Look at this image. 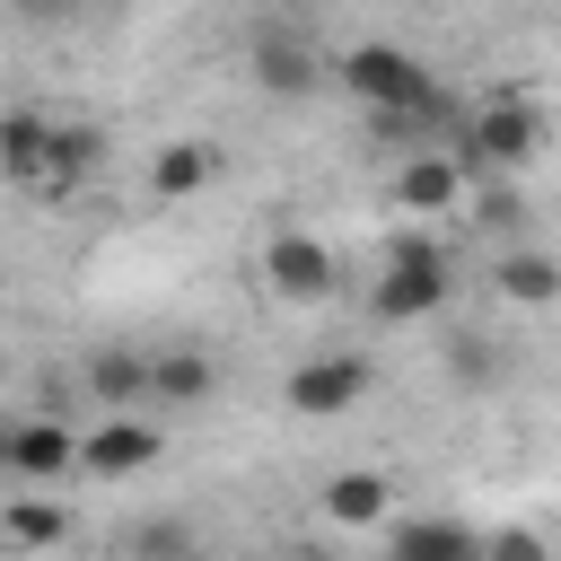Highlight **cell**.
<instances>
[{
    "label": "cell",
    "mask_w": 561,
    "mask_h": 561,
    "mask_svg": "<svg viewBox=\"0 0 561 561\" xmlns=\"http://www.w3.org/2000/svg\"><path fill=\"white\" fill-rule=\"evenodd\" d=\"M333 70H342V88H351L359 105H377L386 123H430V114H438V79H430L403 44H351Z\"/></svg>",
    "instance_id": "cell-1"
},
{
    "label": "cell",
    "mask_w": 561,
    "mask_h": 561,
    "mask_svg": "<svg viewBox=\"0 0 561 561\" xmlns=\"http://www.w3.org/2000/svg\"><path fill=\"white\" fill-rule=\"evenodd\" d=\"M447 298V254L421 237V228H403L394 245H386V280L368 289V307L386 316V324H412V316H430Z\"/></svg>",
    "instance_id": "cell-2"
},
{
    "label": "cell",
    "mask_w": 561,
    "mask_h": 561,
    "mask_svg": "<svg viewBox=\"0 0 561 561\" xmlns=\"http://www.w3.org/2000/svg\"><path fill=\"white\" fill-rule=\"evenodd\" d=\"M359 394H368V359H359V351H324V359L289 368V412H307V421H333V412H351Z\"/></svg>",
    "instance_id": "cell-3"
},
{
    "label": "cell",
    "mask_w": 561,
    "mask_h": 561,
    "mask_svg": "<svg viewBox=\"0 0 561 561\" xmlns=\"http://www.w3.org/2000/svg\"><path fill=\"white\" fill-rule=\"evenodd\" d=\"M79 465H88V473H105V482H123V473H149V465H158V421H140V412H114V421H96V430L79 438Z\"/></svg>",
    "instance_id": "cell-4"
},
{
    "label": "cell",
    "mask_w": 561,
    "mask_h": 561,
    "mask_svg": "<svg viewBox=\"0 0 561 561\" xmlns=\"http://www.w3.org/2000/svg\"><path fill=\"white\" fill-rule=\"evenodd\" d=\"M465 167H482V175H508V167H526L535 158V114L526 105H482V123L465 131V149H456Z\"/></svg>",
    "instance_id": "cell-5"
},
{
    "label": "cell",
    "mask_w": 561,
    "mask_h": 561,
    "mask_svg": "<svg viewBox=\"0 0 561 561\" xmlns=\"http://www.w3.org/2000/svg\"><path fill=\"white\" fill-rule=\"evenodd\" d=\"M263 280H272L280 298H324V289H333V254H324L307 228H272V245H263Z\"/></svg>",
    "instance_id": "cell-6"
},
{
    "label": "cell",
    "mask_w": 561,
    "mask_h": 561,
    "mask_svg": "<svg viewBox=\"0 0 561 561\" xmlns=\"http://www.w3.org/2000/svg\"><path fill=\"white\" fill-rule=\"evenodd\" d=\"M79 465V438H70V421H53V412H35V421H9V473L18 482H61Z\"/></svg>",
    "instance_id": "cell-7"
},
{
    "label": "cell",
    "mask_w": 561,
    "mask_h": 561,
    "mask_svg": "<svg viewBox=\"0 0 561 561\" xmlns=\"http://www.w3.org/2000/svg\"><path fill=\"white\" fill-rule=\"evenodd\" d=\"M88 394H96L105 412H140V403H149V351L96 342V351H88Z\"/></svg>",
    "instance_id": "cell-8"
},
{
    "label": "cell",
    "mask_w": 561,
    "mask_h": 561,
    "mask_svg": "<svg viewBox=\"0 0 561 561\" xmlns=\"http://www.w3.org/2000/svg\"><path fill=\"white\" fill-rule=\"evenodd\" d=\"M465 193V158L456 149H421V158H403V175H394V202L403 210H447Z\"/></svg>",
    "instance_id": "cell-9"
},
{
    "label": "cell",
    "mask_w": 561,
    "mask_h": 561,
    "mask_svg": "<svg viewBox=\"0 0 561 561\" xmlns=\"http://www.w3.org/2000/svg\"><path fill=\"white\" fill-rule=\"evenodd\" d=\"M386 561H482V535L456 526V517H412V526H394Z\"/></svg>",
    "instance_id": "cell-10"
},
{
    "label": "cell",
    "mask_w": 561,
    "mask_h": 561,
    "mask_svg": "<svg viewBox=\"0 0 561 561\" xmlns=\"http://www.w3.org/2000/svg\"><path fill=\"white\" fill-rule=\"evenodd\" d=\"M210 351H193V342H167V351H149V394L158 403H202L210 394Z\"/></svg>",
    "instance_id": "cell-11"
},
{
    "label": "cell",
    "mask_w": 561,
    "mask_h": 561,
    "mask_svg": "<svg viewBox=\"0 0 561 561\" xmlns=\"http://www.w3.org/2000/svg\"><path fill=\"white\" fill-rule=\"evenodd\" d=\"M491 289H500V298H517V307H552V298H561V263H552V254H535V245H517V254H500V263H491Z\"/></svg>",
    "instance_id": "cell-12"
},
{
    "label": "cell",
    "mask_w": 561,
    "mask_h": 561,
    "mask_svg": "<svg viewBox=\"0 0 561 561\" xmlns=\"http://www.w3.org/2000/svg\"><path fill=\"white\" fill-rule=\"evenodd\" d=\"M254 79H263L272 96H307L324 70H316V53H307L298 35H263V44H254Z\"/></svg>",
    "instance_id": "cell-13"
},
{
    "label": "cell",
    "mask_w": 561,
    "mask_h": 561,
    "mask_svg": "<svg viewBox=\"0 0 561 561\" xmlns=\"http://www.w3.org/2000/svg\"><path fill=\"white\" fill-rule=\"evenodd\" d=\"M210 175H219V149H210V140H167V149H158V167H149V184H158L167 202L202 193Z\"/></svg>",
    "instance_id": "cell-14"
},
{
    "label": "cell",
    "mask_w": 561,
    "mask_h": 561,
    "mask_svg": "<svg viewBox=\"0 0 561 561\" xmlns=\"http://www.w3.org/2000/svg\"><path fill=\"white\" fill-rule=\"evenodd\" d=\"M53 158V123L44 114H0V175H44Z\"/></svg>",
    "instance_id": "cell-15"
},
{
    "label": "cell",
    "mask_w": 561,
    "mask_h": 561,
    "mask_svg": "<svg viewBox=\"0 0 561 561\" xmlns=\"http://www.w3.org/2000/svg\"><path fill=\"white\" fill-rule=\"evenodd\" d=\"M123 561H202V535L184 517H140L123 535Z\"/></svg>",
    "instance_id": "cell-16"
},
{
    "label": "cell",
    "mask_w": 561,
    "mask_h": 561,
    "mask_svg": "<svg viewBox=\"0 0 561 561\" xmlns=\"http://www.w3.org/2000/svg\"><path fill=\"white\" fill-rule=\"evenodd\" d=\"M61 535H70L61 500H9L0 508V543H61Z\"/></svg>",
    "instance_id": "cell-17"
},
{
    "label": "cell",
    "mask_w": 561,
    "mask_h": 561,
    "mask_svg": "<svg viewBox=\"0 0 561 561\" xmlns=\"http://www.w3.org/2000/svg\"><path fill=\"white\" fill-rule=\"evenodd\" d=\"M324 517H342V526L386 517V482H377V473H333V482H324Z\"/></svg>",
    "instance_id": "cell-18"
},
{
    "label": "cell",
    "mask_w": 561,
    "mask_h": 561,
    "mask_svg": "<svg viewBox=\"0 0 561 561\" xmlns=\"http://www.w3.org/2000/svg\"><path fill=\"white\" fill-rule=\"evenodd\" d=\"M96 158H105V140H96L88 123H53V158H44V175H53V184H70V175H88Z\"/></svg>",
    "instance_id": "cell-19"
},
{
    "label": "cell",
    "mask_w": 561,
    "mask_h": 561,
    "mask_svg": "<svg viewBox=\"0 0 561 561\" xmlns=\"http://www.w3.org/2000/svg\"><path fill=\"white\" fill-rule=\"evenodd\" d=\"M447 377L456 386H500V351L482 333H447Z\"/></svg>",
    "instance_id": "cell-20"
},
{
    "label": "cell",
    "mask_w": 561,
    "mask_h": 561,
    "mask_svg": "<svg viewBox=\"0 0 561 561\" xmlns=\"http://www.w3.org/2000/svg\"><path fill=\"white\" fill-rule=\"evenodd\" d=\"M482 561H552V552L535 526H500V535H482Z\"/></svg>",
    "instance_id": "cell-21"
},
{
    "label": "cell",
    "mask_w": 561,
    "mask_h": 561,
    "mask_svg": "<svg viewBox=\"0 0 561 561\" xmlns=\"http://www.w3.org/2000/svg\"><path fill=\"white\" fill-rule=\"evenodd\" d=\"M473 219H482V228H517V219H526V202H517V193H500V184H491V193H482V202H473Z\"/></svg>",
    "instance_id": "cell-22"
},
{
    "label": "cell",
    "mask_w": 561,
    "mask_h": 561,
    "mask_svg": "<svg viewBox=\"0 0 561 561\" xmlns=\"http://www.w3.org/2000/svg\"><path fill=\"white\" fill-rule=\"evenodd\" d=\"M289 561H342V552H316V543H307V552H289Z\"/></svg>",
    "instance_id": "cell-23"
},
{
    "label": "cell",
    "mask_w": 561,
    "mask_h": 561,
    "mask_svg": "<svg viewBox=\"0 0 561 561\" xmlns=\"http://www.w3.org/2000/svg\"><path fill=\"white\" fill-rule=\"evenodd\" d=\"M0 473H9V430H0Z\"/></svg>",
    "instance_id": "cell-24"
},
{
    "label": "cell",
    "mask_w": 561,
    "mask_h": 561,
    "mask_svg": "<svg viewBox=\"0 0 561 561\" xmlns=\"http://www.w3.org/2000/svg\"><path fill=\"white\" fill-rule=\"evenodd\" d=\"M0 377H9V351H0Z\"/></svg>",
    "instance_id": "cell-25"
}]
</instances>
